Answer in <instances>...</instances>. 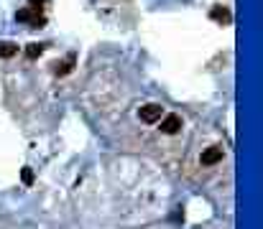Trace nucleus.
Returning <instances> with one entry per match:
<instances>
[{"mask_svg":"<svg viewBox=\"0 0 263 229\" xmlns=\"http://www.w3.org/2000/svg\"><path fill=\"white\" fill-rule=\"evenodd\" d=\"M138 115H141V120H143L146 125H154V122H159V120L164 117V107L156 105V102H151V105H143Z\"/></svg>","mask_w":263,"mask_h":229,"instance_id":"f257e3e1","label":"nucleus"},{"mask_svg":"<svg viewBox=\"0 0 263 229\" xmlns=\"http://www.w3.org/2000/svg\"><path fill=\"white\" fill-rule=\"evenodd\" d=\"M18 54V44L13 41H0V59H10Z\"/></svg>","mask_w":263,"mask_h":229,"instance_id":"0eeeda50","label":"nucleus"},{"mask_svg":"<svg viewBox=\"0 0 263 229\" xmlns=\"http://www.w3.org/2000/svg\"><path fill=\"white\" fill-rule=\"evenodd\" d=\"M41 54H44V44H28V46H26V56H28L31 61H36Z\"/></svg>","mask_w":263,"mask_h":229,"instance_id":"6e6552de","label":"nucleus"},{"mask_svg":"<svg viewBox=\"0 0 263 229\" xmlns=\"http://www.w3.org/2000/svg\"><path fill=\"white\" fill-rule=\"evenodd\" d=\"M15 20H18V23H31L33 28H41V26L46 23V18H44L41 13L31 10V8H23V10H18V13H15Z\"/></svg>","mask_w":263,"mask_h":229,"instance_id":"f03ea898","label":"nucleus"},{"mask_svg":"<svg viewBox=\"0 0 263 229\" xmlns=\"http://www.w3.org/2000/svg\"><path fill=\"white\" fill-rule=\"evenodd\" d=\"M159 122H161V133H164V135H176V133L184 128V122H181L179 115H166V117H161Z\"/></svg>","mask_w":263,"mask_h":229,"instance_id":"20e7f679","label":"nucleus"},{"mask_svg":"<svg viewBox=\"0 0 263 229\" xmlns=\"http://www.w3.org/2000/svg\"><path fill=\"white\" fill-rule=\"evenodd\" d=\"M21 178H23L26 186H31V183H33V171H31V168H23V171H21Z\"/></svg>","mask_w":263,"mask_h":229,"instance_id":"1a4fd4ad","label":"nucleus"},{"mask_svg":"<svg viewBox=\"0 0 263 229\" xmlns=\"http://www.w3.org/2000/svg\"><path fill=\"white\" fill-rule=\"evenodd\" d=\"M210 15H212V18H215L217 23H225V26H228V23L233 20V13H230V8H225V5H215Z\"/></svg>","mask_w":263,"mask_h":229,"instance_id":"423d86ee","label":"nucleus"},{"mask_svg":"<svg viewBox=\"0 0 263 229\" xmlns=\"http://www.w3.org/2000/svg\"><path fill=\"white\" fill-rule=\"evenodd\" d=\"M28 3H31V5H28L31 10H36V13H41V8H44V3H46V0H28Z\"/></svg>","mask_w":263,"mask_h":229,"instance_id":"9d476101","label":"nucleus"},{"mask_svg":"<svg viewBox=\"0 0 263 229\" xmlns=\"http://www.w3.org/2000/svg\"><path fill=\"white\" fill-rule=\"evenodd\" d=\"M222 145H210L207 151L202 153V165H217L222 160Z\"/></svg>","mask_w":263,"mask_h":229,"instance_id":"39448f33","label":"nucleus"},{"mask_svg":"<svg viewBox=\"0 0 263 229\" xmlns=\"http://www.w3.org/2000/svg\"><path fill=\"white\" fill-rule=\"evenodd\" d=\"M74 64H77V54H67L62 61H54V64H51V72L57 76H67V74H72Z\"/></svg>","mask_w":263,"mask_h":229,"instance_id":"7ed1b4c3","label":"nucleus"}]
</instances>
